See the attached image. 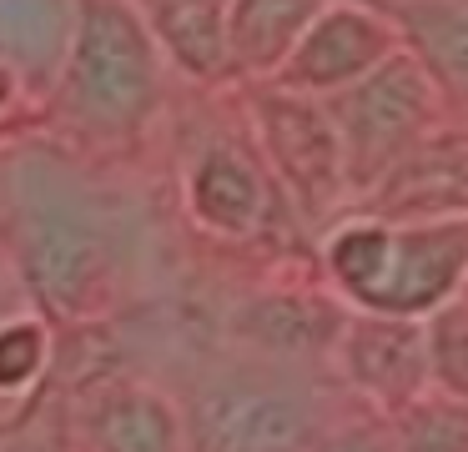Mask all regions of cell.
<instances>
[{"instance_id": "1", "label": "cell", "mask_w": 468, "mask_h": 452, "mask_svg": "<svg viewBox=\"0 0 468 452\" xmlns=\"http://www.w3.org/2000/svg\"><path fill=\"white\" fill-rule=\"evenodd\" d=\"M0 237L36 307L56 321L106 317L122 287V231L106 196L51 141L0 151Z\"/></svg>"}, {"instance_id": "2", "label": "cell", "mask_w": 468, "mask_h": 452, "mask_svg": "<svg viewBox=\"0 0 468 452\" xmlns=\"http://www.w3.org/2000/svg\"><path fill=\"white\" fill-rule=\"evenodd\" d=\"M166 56L142 0H76L66 56L56 66V110L81 141H136L162 110Z\"/></svg>"}, {"instance_id": "3", "label": "cell", "mask_w": 468, "mask_h": 452, "mask_svg": "<svg viewBox=\"0 0 468 452\" xmlns=\"http://www.w3.org/2000/svg\"><path fill=\"white\" fill-rule=\"evenodd\" d=\"M323 267L347 307L428 321L468 291V216L388 221L353 211L323 237Z\"/></svg>"}, {"instance_id": "4", "label": "cell", "mask_w": 468, "mask_h": 452, "mask_svg": "<svg viewBox=\"0 0 468 452\" xmlns=\"http://www.w3.org/2000/svg\"><path fill=\"white\" fill-rule=\"evenodd\" d=\"M192 452H313L333 417L303 382L272 367H222L182 407Z\"/></svg>"}, {"instance_id": "5", "label": "cell", "mask_w": 468, "mask_h": 452, "mask_svg": "<svg viewBox=\"0 0 468 452\" xmlns=\"http://www.w3.org/2000/svg\"><path fill=\"white\" fill-rule=\"evenodd\" d=\"M443 86L408 46L393 50L383 66H373L347 90L327 96V110H333L337 136H343L353 201L373 191L418 141L443 126Z\"/></svg>"}, {"instance_id": "6", "label": "cell", "mask_w": 468, "mask_h": 452, "mask_svg": "<svg viewBox=\"0 0 468 452\" xmlns=\"http://www.w3.org/2000/svg\"><path fill=\"white\" fill-rule=\"evenodd\" d=\"M247 136L262 151L282 196L303 216H333L337 206H353L343 136L323 96L292 90L282 80H252L247 86Z\"/></svg>"}, {"instance_id": "7", "label": "cell", "mask_w": 468, "mask_h": 452, "mask_svg": "<svg viewBox=\"0 0 468 452\" xmlns=\"http://www.w3.org/2000/svg\"><path fill=\"white\" fill-rule=\"evenodd\" d=\"M182 201L186 216L217 241H257L272 226L277 206H282V186L272 181L262 151L247 141L212 136L192 151L182 176Z\"/></svg>"}, {"instance_id": "8", "label": "cell", "mask_w": 468, "mask_h": 452, "mask_svg": "<svg viewBox=\"0 0 468 452\" xmlns=\"http://www.w3.org/2000/svg\"><path fill=\"white\" fill-rule=\"evenodd\" d=\"M333 367L373 412L393 417L423 392H433V347L423 317H383L347 311L343 337L333 347Z\"/></svg>"}, {"instance_id": "9", "label": "cell", "mask_w": 468, "mask_h": 452, "mask_svg": "<svg viewBox=\"0 0 468 452\" xmlns=\"http://www.w3.org/2000/svg\"><path fill=\"white\" fill-rule=\"evenodd\" d=\"M393 50H403V26L388 10L357 5V0H327L323 16L307 26L277 80L307 96H337L373 66H383Z\"/></svg>"}, {"instance_id": "10", "label": "cell", "mask_w": 468, "mask_h": 452, "mask_svg": "<svg viewBox=\"0 0 468 452\" xmlns=\"http://www.w3.org/2000/svg\"><path fill=\"white\" fill-rule=\"evenodd\" d=\"M353 211L388 221L468 216V131L438 126L423 136L373 191L353 201Z\"/></svg>"}, {"instance_id": "11", "label": "cell", "mask_w": 468, "mask_h": 452, "mask_svg": "<svg viewBox=\"0 0 468 452\" xmlns=\"http://www.w3.org/2000/svg\"><path fill=\"white\" fill-rule=\"evenodd\" d=\"M347 311H353L347 301L323 291H257L237 307L232 331L277 367H307V362H333Z\"/></svg>"}, {"instance_id": "12", "label": "cell", "mask_w": 468, "mask_h": 452, "mask_svg": "<svg viewBox=\"0 0 468 452\" xmlns=\"http://www.w3.org/2000/svg\"><path fill=\"white\" fill-rule=\"evenodd\" d=\"M81 452H192L186 417L152 382H106L81 407Z\"/></svg>"}, {"instance_id": "13", "label": "cell", "mask_w": 468, "mask_h": 452, "mask_svg": "<svg viewBox=\"0 0 468 452\" xmlns=\"http://www.w3.org/2000/svg\"><path fill=\"white\" fill-rule=\"evenodd\" d=\"M327 0H227V60L232 80H277L297 40L307 36Z\"/></svg>"}, {"instance_id": "14", "label": "cell", "mask_w": 468, "mask_h": 452, "mask_svg": "<svg viewBox=\"0 0 468 452\" xmlns=\"http://www.w3.org/2000/svg\"><path fill=\"white\" fill-rule=\"evenodd\" d=\"M142 10H146V26H152V36L172 70H182L197 86L232 80L222 0H142Z\"/></svg>"}, {"instance_id": "15", "label": "cell", "mask_w": 468, "mask_h": 452, "mask_svg": "<svg viewBox=\"0 0 468 452\" xmlns=\"http://www.w3.org/2000/svg\"><path fill=\"white\" fill-rule=\"evenodd\" d=\"M403 46L433 70L443 96L468 100V0H413L398 10Z\"/></svg>"}, {"instance_id": "16", "label": "cell", "mask_w": 468, "mask_h": 452, "mask_svg": "<svg viewBox=\"0 0 468 452\" xmlns=\"http://www.w3.org/2000/svg\"><path fill=\"white\" fill-rule=\"evenodd\" d=\"M76 0H0V56L21 70H56Z\"/></svg>"}, {"instance_id": "17", "label": "cell", "mask_w": 468, "mask_h": 452, "mask_svg": "<svg viewBox=\"0 0 468 452\" xmlns=\"http://www.w3.org/2000/svg\"><path fill=\"white\" fill-rule=\"evenodd\" d=\"M393 447L398 452H468V397L453 392H423L393 412Z\"/></svg>"}, {"instance_id": "18", "label": "cell", "mask_w": 468, "mask_h": 452, "mask_svg": "<svg viewBox=\"0 0 468 452\" xmlns=\"http://www.w3.org/2000/svg\"><path fill=\"white\" fill-rule=\"evenodd\" d=\"M428 347H433V387L468 397V291L428 317Z\"/></svg>"}, {"instance_id": "19", "label": "cell", "mask_w": 468, "mask_h": 452, "mask_svg": "<svg viewBox=\"0 0 468 452\" xmlns=\"http://www.w3.org/2000/svg\"><path fill=\"white\" fill-rule=\"evenodd\" d=\"M46 362H51V337L41 321H0V392H26L46 372Z\"/></svg>"}, {"instance_id": "20", "label": "cell", "mask_w": 468, "mask_h": 452, "mask_svg": "<svg viewBox=\"0 0 468 452\" xmlns=\"http://www.w3.org/2000/svg\"><path fill=\"white\" fill-rule=\"evenodd\" d=\"M313 452H398L393 417L373 412V417H353V422H327L323 437L313 442Z\"/></svg>"}, {"instance_id": "21", "label": "cell", "mask_w": 468, "mask_h": 452, "mask_svg": "<svg viewBox=\"0 0 468 452\" xmlns=\"http://www.w3.org/2000/svg\"><path fill=\"white\" fill-rule=\"evenodd\" d=\"M357 5H373V10H388V16L398 20V10H403V5H413V0H357Z\"/></svg>"}, {"instance_id": "22", "label": "cell", "mask_w": 468, "mask_h": 452, "mask_svg": "<svg viewBox=\"0 0 468 452\" xmlns=\"http://www.w3.org/2000/svg\"><path fill=\"white\" fill-rule=\"evenodd\" d=\"M222 5H227V0H222Z\"/></svg>"}]
</instances>
